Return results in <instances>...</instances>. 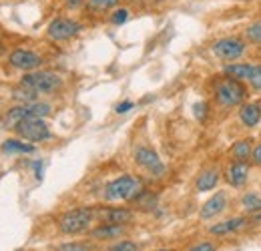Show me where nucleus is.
I'll use <instances>...</instances> for the list:
<instances>
[{
	"instance_id": "b1692460",
	"label": "nucleus",
	"mask_w": 261,
	"mask_h": 251,
	"mask_svg": "<svg viewBox=\"0 0 261 251\" xmlns=\"http://www.w3.org/2000/svg\"><path fill=\"white\" fill-rule=\"evenodd\" d=\"M245 38H247L251 44H257V46H261V20H257V22H251V24L245 29Z\"/></svg>"
},
{
	"instance_id": "c85d7f7f",
	"label": "nucleus",
	"mask_w": 261,
	"mask_h": 251,
	"mask_svg": "<svg viewBox=\"0 0 261 251\" xmlns=\"http://www.w3.org/2000/svg\"><path fill=\"white\" fill-rule=\"evenodd\" d=\"M93 247L87 245V243H81V241H68V243H63L59 245L57 251H91Z\"/></svg>"
},
{
	"instance_id": "0eeeda50",
	"label": "nucleus",
	"mask_w": 261,
	"mask_h": 251,
	"mask_svg": "<svg viewBox=\"0 0 261 251\" xmlns=\"http://www.w3.org/2000/svg\"><path fill=\"white\" fill-rule=\"evenodd\" d=\"M135 163H137L141 169H145L147 173H151L153 177H159V175L165 173L163 161L159 159V155H157L151 147H145V145L137 147V149H135Z\"/></svg>"
},
{
	"instance_id": "cd10ccee",
	"label": "nucleus",
	"mask_w": 261,
	"mask_h": 251,
	"mask_svg": "<svg viewBox=\"0 0 261 251\" xmlns=\"http://www.w3.org/2000/svg\"><path fill=\"white\" fill-rule=\"evenodd\" d=\"M247 83L251 85V89H253V91L261 93V64H253V68H251V74H249V81H247Z\"/></svg>"
},
{
	"instance_id": "6e6552de",
	"label": "nucleus",
	"mask_w": 261,
	"mask_h": 251,
	"mask_svg": "<svg viewBox=\"0 0 261 251\" xmlns=\"http://www.w3.org/2000/svg\"><path fill=\"white\" fill-rule=\"evenodd\" d=\"M79 32H81V24L79 22H74L70 18H57V20H53L48 24L46 36L50 40H55V42H65L68 38L76 36Z\"/></svg>"
},
{
	"instance_id": "aec40b11",
	"label": "nucleus",
	"mask_w": 261,
	"mask_h": 251,
	"mask_svg": "<svg viewBox=\"0 0 261 251\" xmlns=\"http://www.w3.org/2000/svg\"><path fill=\"white\" fill-rule=\"evenodd\" d=\"M241 209H243L245 213H251V215L259 213L261 211V195L259 193H255V191L245 193V195L241 197Z\"/></svg>"
},
{
	"instance_id": "dca6fc26",
	"label": "nucleus",
	"mask_w": 261,
	"mask_h": 251,
	"mask_svg": "<svg viewBox=\"0 0 261 251\" xmlns=\"http://www.w3.org/2000/svg\"><path fill=\"white\" fill-rule=\"evenodd\" d=\"M219 179H221V173H219V169H215V167H207V169H203V171L197 175L195 189L199 191V193L211 191V189L217 187Z\"/></svg>"
},
{
	"instance_id": "f3484780",
	"label": "nucleus",
	"mask_w": 261,
	"mask_h": 251,
	"mask_svg": "<svg viewBox=\"0 0 261 251\" xmlns=\"http://www.w3.org/2000/svg\"><path fill=\"white\" fill-rule=\"evenodd\" d=\"M251 151H253V143L249 139H241L235 141L229 149V155L233 161H249L251 159Z\"/></svg>"
},
{
	"instance_id": "c756f323",
	"label": "nucleus",
	"mask_w": 261,
	"mask_h": 251,
	"mask_svg": "<svg viewBox=\"0 0 261 251\" xmlns=\"http://www.w3.org/2000/svg\"><path fill=\"white\" fill-rule=\"evenodd\" d=\"M185 251H217V243H215V241L205 239V241H197L195 245L187 247Z\"/></svg>"
},
{
	"instance_id": "39448f33",
	"label": "nucleus",
	"mask_w": 261,
	"mask_h": 251,
	"mask_svg": "<svg viewBox=\"0 0 261 251\" xmlns=\"http://www.w3.org/2000/svg\"><path fill=\"white\" fill-rule=\"evenodd\" d=\"M16 135L24 141H31V143H42V141H48L50 139V129L48 125L40 119V117H27L22 119L18 125L14 127Z\"/></svg>"
},
{
	"instance_id": "473e14b6",
	"label": "nucleus",
	"mask_w": 261,
	"mask_h": 251,
	"mask_svg": "<svg viewBox=\"0 0 261 251\" xmlns=\"http://www.w3.org/2000/svg\"><path fill=\"white\" fill-rule=\"evenodd\" d=\"M193 111H195L197 119H205V111H207V105H205V103H197L195 107H193Z\"/></svg>"
},
{
	"instance_id": "393cba45",
	"label": "nucleus",
	"mask_w": 261,
	"mask_h": 251,
	"mask_svg": "<svg viewBox=\"0 0 261 251\" xmlns=\"http://www.w3.org/2000/svg\"><path fill=\"white\" fill-rule=\"evenodd\" d=\"M29 107V113L33 115V117H46L48 113H50V105L48 103H40V101H34V103H29L27 105Z\"/></svg>"
},
{
	"instance_id": "f257e3e1",
	"label": "nucleus",
	"mask_w": 261,
	"mask_h": 251,
	"mask_svg": "<svg viewBox=\"0 0 261 251\" xmlns=\"http://www.w3.org/2000/svg\"><path fill=\"white\" fill-rule=\"evenodd\" d=\"M95 219H97V211L95 209L76 207V209H70V211L63 213L57 221V225H59V231L65 233V235H79V233L89 231Z\"/></svg>"
},
{
	"instance_id": "9b49d317",
	"label": "nucleus",
	"mask_w": 261,
	"mask_h": 251,
	"mask_svg": "<svg viewBox=\"0 0 261 251\" xmlns=\"http://www.w3.org/2000/svg\"><path fill=\"white\" fill-rule=\"evenodd\" d=\"M8 63L12 64L14 68L18 70H24V72H31V70H38L40 64H42V59L33 53V51H24V48H16L10 53L8 57Z\"/></svg>"
},
{
	"instance_id": "2eb2a0df",
	"label": "nucleus",
	"mask_w": 261,
	"mask_h": 251,
	"mask_svg": "<svg viewBox=\"0 0 261 251\" xmlns=\"http://www.w3.org/2000/svg\"><path fill=\"white\" fill-rule=\"evenodd\" d=\"M237 117H239V123L245 127V129L257 127L261 121V105L259 103H247V101H245V103L239 107Z\"/></svg>"
},
{
	"instance_id": "e433bc0d",
	"label": "nucleus",
	"mask_w": 261,
	"mask_h": 251,
	"mask_svg": "<svg viewBox=\"0 0 261 251\" xmlns=\"http://www.w3.org/2000/svg\"><path fill=\"white\" fill-rule=\"evenodd\" d=\"M155 251H175V249H155Z\"/></svg>"
},
{
	"instance_id": "ddd939ff",
	"label": "nucleus",
	"mask_w": 261,
	"mask_h": 251,
	"mask_svg": "<svg viewBox=\"0 0 261 251\" xmlns=\"http://www.w3.org/2000/svg\"><path fill=\"white\" fill-rule=\"evenodd\" d=\"M97 219L100 223H113V225H129L135 219V213L125 207H102L97 211Z\"/></svg>"
},
{
	"instance_id": "1a4fd4ad",
	"label": "nucleus",
	"mask_w": 261,
	"mask_h": 251,
	"mask_svg": "<svg viewBox=\"0 0 261 251\" xmlns=\"http://www.w3.org/2000/svg\"><path fill=\"white\" fill-rule=\"evenodd\" d=\"M251 163L249 161H231L229 167L225 169V181L231 187L241 189L245 187V183L249 181V171H251Z\"/></svg>"
},
{
	"instance_id": "2f4dec72",
	"label": "nucleus",
	"mask_w": 261,
	"mask_h": 251,
	"mask_svg": "<svg viewBox=\"0 0 261 251\" xmlns=\"http://www.w3.org/2000/svg\"><path fill=\"white\" fill-rule=\"evenodd\" d=\"M249 163H251L253 167H261V143L253 145V151H251V159H249Z\"/></svg>"
},
{
	"instance_id": "4468645a",
	"label": "nucleus",
	"mask_w": 261,
	"mask_h": 251,
	"mask_svg": "<svg viewBox=\"0 0 261 251\" xmlns=\"http://www.w3.org/2000/svg\"><path fill=\"white\" fill-rule=\"evenodd\" d=\"M91 239L95 241H117L127 235V225H113V223H100L95 229L89 231Z\"/></svg>"
},
{
	"instance_id": "7ed1b4c3",
	"label": "nucleus",
	"mask_w": 261,
	"mask_h": 251,
	"mask_svg": "<svg viewBox=\"0 0 261 251\" xmlns=\"http://www.w3.org/2000/svg\"><path fill=\"white\" fill-rule=\"evenodd\" d=\"M141 181L133 175H121L113 181H109L102 189V197L105 201L117 203V201H133L139 193H141Z\"/></svg>"
},
{
	"instance_id": "f8f14e48",
	"label": "nucleus",
	"mask_w": 261,
	"mask_h": 251,
	"mask_svg": "<svg viewBox=\"0 0 261 251\" xmlns=\"http://www.w3.org/2000/svg\"><path fill=\"white\" fill-rule=\"evenodd\" d=\"M225 209H227V193H225V191H217L213 197H209V199L201 205L199 219L201 221L215 219V217L221 215Z\"/></svg>"
},
{
	"instance_id": "6ab92c4d",
	"label": "nucleus",
	"mask_w": 261,
	"mask_h": 251,
	"mask_svg": "<svg viewBox=\"0 0 261 251\" xmlns=\"http://www.w3.org/2000/svg\"><path fill=\"white\" fill-rule=\"evenodd\" d=\"M27 117H31L29 107H27V105H16V107H12V109L6 113V117H4V127H6V129H14V127L18 125L22 119H27Z\"/></svg>"
},
{
	"instance_id": "412c9836",
	"label": "nucleus",
	"mask_w": 261,
	"mask_h": 251,
	"mask_svg": "<svg viewBox=\"0 0 261 251\" xmlns=\"http://www.w3.org/2000/svg\"><path fill=\"white\" fill-rule=\"evenodd\" d=\"M0 151L6 153V155H10V153H34V145L22 143V139L20 141L18 139H8V141L2 143Z\"/></svg>"
},
{
	"instance_id": "c9c22d12",
	"label": "nucleus",
	"mask_w": 261,
	"mask_h": 251,
	"mask_svg": "<svg viewBox=\"0 0 261 251\" xmlns=\"http://www.w3.org/2000/svg\"><path fill=\"white\" fill-rule=\"evenodd\" d=\"M251 219H253V221H257V223H261V211H259V213H255V215H253Z\"/></svg>"
},
{
	"instance_id": "a878e982",
	"label": "nucleus",
	"mask_w": 261,
	"mask_h": 251,
	"mask_svg": "<svg viewBox=\"0 0 261 251\" xmlns=\"http://www.w3.org/2000/svg\"><path fill=\"white\" fill-rule=\"evenodd\" d=\"M135 199H137L139 207H143V211L153 209V207H155V203H157V197H155V195H151V193H139Z\"/></svg>"
},
{
	"instance_id": "bb28decb",
	"label": "nucleus",
	"mask_w": 261,
	"mask_h": 251,
	"mask_svg": "<svg viewBox=\"0 0 261 251\" xmlns=\"http://www.w3.org/2000/svg\"><path fill=\"white\" fill-rule=\"evenodd\" d=\"M117 4H119V0H89V8H91V10H98V12L111 10V8H115Z\"/></svg>"
},
{
	"instance_id": "423d86ee",
	"label": "nucleus",
	"mask_w": 261,
	"mask_h": 251,
	"mask_svg": "<svg viewBox=\"0 0 261 251\" xmlns=\"http://www.w3.org/2000/svg\"><path fill=\"white\" fill-rule=\"evenodd\" d=\"M211 53L217 59L225 61V63H235L245 55V42L237 36H227V38H221V40L213 42Z\"/></svg>"
},
{
	"instance_id": "20e7f679",
	"label": "nucleus",
	"mask_w": 261,
	"mask_h": 251,
	"mask_svg": "<svg viewBox=\"0 0 261 251\" xmlns=\"http://www.w3.org/2000/svg\"><path fill=\"white\" fill-rule=\"evenodd\" d=\"M20 85L33 89L34 93L38 94H48L63 87V79L50 70H31V72L22 74Z\"/></svg>"
},
{
	"instance_id": "f704fd0d",
	"label": "nucleus",
	"mask_w": 261,
	"mask_h": 251,
	"mask_svg": "<svg viewBox=\"0 0 261 251\" xmlns=\"http://www.w3.org/2000/svg\"><path fill=\"white\" fill-rule=\"evenodd\" d=\"M83 2H85V0H65V6L66 8H70V10H74V8L83 6Z\"/></svg>"
},
{
	"instance_id": "f03ea898",
	"label": "nucleus",
	"mask_w": 261,
	"mask_h": 251,
	"mask_svg": "<svg viewBox=\"0 0 261 251\" xmlns=\"http://www.w3.org/2000/svg\"><path fill=\"white\" fill-rule=\"evenodd\" d=\"M215 101L225 109L241 107L247 101V89L241 81L225 74L215 83Z\"/></svg>"
},
{
	"instance_id": "7c9ffc66",
	"label": "nucleus",
	"mask_w": 261,
	"mask_h": 251,
	"mask_svg": "<svg viewBox=\"0 0 261 251\" xmlns=\"http://www.w3.org/2000/svg\"><path fill=\"white\" fill-rule=\"evenodd\" d=\"M129 20V10L127 8H119V10H115L113 14H111V22L113 24H123V22H127Z\"/></svg>"
},
{
	"instance_id": "5701e85b",
	"label": "nucleus",
	"mask_w": 261,
	"mask_h": 251,
	"mask_svg": "<svg viewBox=\"0 0 261 251\" xmlns=\"http://www.w3.org/2000/svg\"><path fill=\"white\" fill-rule=\"evenodd\" d=\"M107 251H139V243H135L133 239H127V237H121L115 243H111Z\"/></svg>"
},
{
	"instance_id": "a211bd4d",
	"label": "nucleus",
	"mask_w": 261,
	"mask_h": 251,
	"mask_svg": "<svg viewBox=\"0 0 261 251\" xmlns=\"http://www.w3.org/2000/svg\"><path fill=\"white\" fill-rule=\"evenodd\" d=\"M251 68H253L251 63H237V64H227L223 68V72L227 77H233V79L241 81V83H247L249 81V74H251Z\"/></svg>"
},
{
	"instance_id": "72a5a7b5",
	"label": "nucleus",
	"mask_w": 261,
	"mask_h": 251,
	"mask_svg": "<svg viewBox=\"0 0 261 251\" xmlns=\"http://www.w3.org/2000/svg\"><path fill=\"white\" fill-rule=\"evenodd\" d=\"M130 109H133V103H130V101H125V103L117 105V109H115V111H117L119 115H123V113H127V111H130Z\"/></svg>"
},
{
	"instance_id": "9d476101",
	"label": "nucleus",
	"mask_w": 261,
	"mask_h": 251,
	"mask_svg": "<svg viewBox=\"0 0 261 251\" xmlns=\"http://www.w3.org/2000/svg\"><path fill=\"white\" fill-rule=\"evenodd\" d=\"M249 223H253V219H249L247 215H237V217H229V219L211 225L207 231L213 237H225V235H231V233H237V231L245 229Z\"/></svg>"
},
{
	"instance_id": "4be33fe9",
	"label": "nucleus",
	"mask_w": 261,
	"mask_h": 251,
	"mask_svg": "<svg viewBox=\"0 0 261 251\" xmlns=\"http://www.w3.org/2000/svg\"><path fill=\"white\" fill-rule=\"evenodd\" d=\"M12 98H14L18 105H29V103L38 101V93H34L33 89H29V87L18 85L16 89H12Z\"/></svg>"
}]
</instances>
